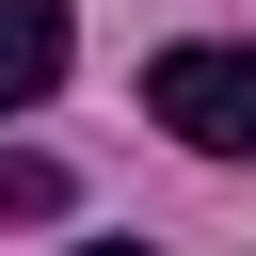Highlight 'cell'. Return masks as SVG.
Here are the masks:
<instances>
[{
	"mask_svg": "<svg viewBox=\"0 0 256 256\" xmlns=\"http://www.w3.org/2000/svg\"><path fill=\"white\" fill-rule=\"evenodd\" d=\"M144 112H160L192 160H256V48H240V32L160 48V64H144Z\"/></svg>",
	"mask_w": 256,
	"mask_h": 256,
	"instance_id": "cell-1",
	"label": "cell"
},
{
	"mask_svg": "<svg viewBox=\"0 0 256 256\" xmlns=\"http://www.w3.org/2000/svg\"><path fill=\"white\" fill-rule=\"evenodd\" d=\"M80 256H144V240H80Z\"/></svg>",
	"mask_w": 256,
	"mask_h": 256,
	"instance_id": "cell-4",
	"label": "cell"
},
{
	"mask_svg": "<svg viewBox=\"0 0 256 256\" xmlns=\"http://www.w3.org/2000/svg\"><path fill=\"white\" fill-rule=\"evenodd\" d=\"M64 48H80L64 0H0V112H32V96L64 80Z\"/></svg>",
	"mask_w": 256,
	"mask_h": 256,
	"instance_id": "cell-2",
	"label": "cell"
},
{
	"mask_svg": "<svg viewBox=\"0 0 256 256\" xmlns=\"http://www.w3.org/2000/svg\"><path fill=\"white\" fill-rule=\"evenodd\" d=\"M64 208V160H0V224H48Z\"/></svg>",
	"mask_w": 256,
	"mask_h": 256,
	"instance_id": "cell-3",
	"label": "cell"
}]
</instances>
